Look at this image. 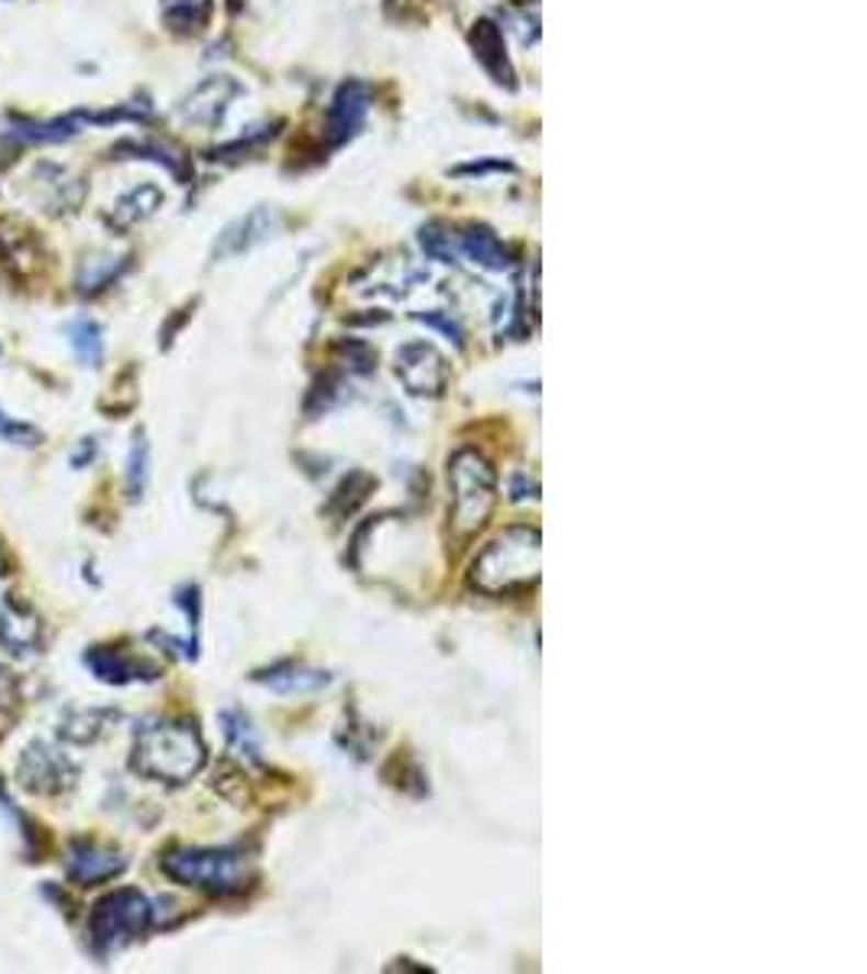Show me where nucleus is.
<instances>
[{"label": "nucleus", "instance_id": "24", "mask_svg": "<svg viewBox=\"0 0 867 974\" xmlns=\"http://www.w3.org/2000/svg\"><path fill=\"white\" fill-rule=\"evenodd\" d=\"M0 575H3V556H0Z\"/></svg>", "mask_w": 867, "mask_h": 974}, {"label": "nucleus", "instance_id": "4", "mask_svg": "<svg viewBox=\"0 0 867 974\" xmlns=\"http://www.w3.org/2000/svg\"><path fill=\"white\" fill-rule=\"evenodd\" d=\"M449 490H452V526L462 536H472L494 513L497 472L477 449H462L449 458Z\"/></svg>", "mask_w": 867, "mask_h": 974}, {"label": "nucleus", "instance_id": "16", "mask_svg": "<svg viewBox=\"0 0 867 974\" xmlns=\"http://www.w3.org/2000/svg\"><path fill=\"white\" fill-rule=\"evenodd\" d=\"M222 730H225L228 747L235 750L237 757H244V760H250V763H260L263 747H260V737H257V730H254L250 718H247L244 712L225 709V712H222Z\"/></svg>", "mask_w": 867, "mask_h": 974}, {"label": "nucleus", "instance_id": "10", "mask_svg": "<svg viewBox=\"0 0 867 974\" xmlns=\"http://www.w3.org/2000/svg\"><path fill=\"white\" fill-rule=\"evenodd\" d=\"M85 666L111 686H131V682H154L159 679V669L154 662L131 656L124 649L114 647H94L85 653Z\"/></svg>", "mask_w": 867, "mask_h": 974}, {"label": "nucleus", "instance_id": "21", "mask_svg": "<svg viewBox=\"0 0 867 974\" xmlns=\"http://www.w3.org/2000/svg\"><path fill=\"white\" fill-rule=\"evenodd\" d=\"M20 682L16 676L0 662V715H13L20 709Z\"/></svg>", "mask_w": 867, "mask_h": 974}, {"label": "nucleus", "instance_id": "22", "mask_svg": "<svg viewBox=\"0 0 867 974\" xmlns=\"http://www.w3.org/2000/svg\"><path fill=\"white\" fill-rule=\"evenodd\" d=\"M423 322L426 325H436L439 331H446L449 338H455V344H462V328L455 319H449V316H439V313H432V316H423Z\"/></svg>", "mask_w": 867, "mask_h": 974}, {"label": "nucleus", "instance_id": "13", "mask_svg": "<svg viewBox=\"0 0 867 974\" xmlns=\"http://www.w3.org/2000/svg\"><path fill=\"white\" fill-rule=\"evenodd\" d=\"M159 202H162V192L157 185H137L134 192H127L114 202V208L108 212V225L114 231H131L157 212Z\"/></svg>", "mask_w": 867, "mask_h": 974}, {"label": "nucleus", "instance_id": "17", "mask_svg": "<svg viewBox=\"0 0 867 974\" xmlns=\"http://www.w3.org/2000/svg\"><path fill=\"white\" fill-rule=\"evenodd\" d=\"M66 335H69L72 351L79 354V361H85L88 367L101 364V358H104V331H101V325L91 322V319H76V322H69Z\"/></svg>", "mask_w": 867, "mask_h": 974}, {"label": "nucleus", "instance_id": "1", "mask_svg": "<svg viewBox=\"0 0 867 974\" xmlns=\"http://www.w3.org/2000/svg\"><path fill=\"white\" fill-rule=\"evenodd\" d=\"M209 760L205 740L192 722L157 718L140 725L131 747V770L157 783H189Z\"/></svg>", "mask_w": 867, "mask_h": 974}, {"label": "nucleus", "instance_id": "9", "mask_svg": "<svg viewBox=\"0 0 867 974\" xmlns=\"http://www.w3.org/2000/svg\"><path fill=\"white\" fill-rule=\"evenodd\" d=\"M0 647L10 656H33L43 647V621L20 594L0 598Z\"/></svg>", "mask_w": 867, "mask_h": 974}, {"label": "nucleus", "instance_id": "14", "mask_svg": "<svg viewBox=\"0 0 867 974\" xmlns=\"http://www.w3.org/2000/svg\"><path fill=\"white\" fill-rule=\"evenodd\" d=\"M270 231H273L270 215H267V212H254V215H247L244 222L232 225V228L218 238V244H215V257H235V253H244V250H250L254 244L270 238Z\"/></svg>", "mask_w": 867, "mask_h": 974}, {"label": "nucleus", "instance_id": "15", "mask_svg": "<svg viewBox=\"0 0 867 974\" xmlns=\"http://www.w3.org/2000/svg\"><path fill=\"white\" fill-rule=\"evenodd\" d=\"M462 247H465V253L472 257L474 263H477V267H484V270L504 273V270H510V267H514V257H510V250L497 241L491 231H484V228H474L472 235H465V238H462Z\"/></svg>", "mask_w": 867, "mask_h": 974}, {"label": "nucleus", "instance_id": "19", "mask_svg": "<svg viewBox=\"0 0 867 974\" xmlns=\"http://www.w3.org/2000/svg\"><path fill=\"white\" fill-rule=\"evenodd\" d=\"M150 482V442L144 432L134 435L131 455H127V494L137 500L144 494V487Z\"/></svg>", "mask_w": 867, "mask_h": 974}, {"label": "nucleus", "instance_id": "8", "mask_svg": "<svg viewBox=\"0 0 867 974\" xmlns=\"http://www.w3.org/2000/svg\"><path fill=\"white\" fill-rule=\"evenodd\" d=\"M127 871V854L114 845L94 841V838H76L66 848V874L79 887H94L121 877Z\"/></svg>", "mask_w": 867, "mask_h": 974}, {"label": "nucleus", "instance_id": "6", "mask_svg": "<svg viewBox=\"0 0 867 974\" xmlns=\"http://www.w3.org/2000/svg\"><path fill=\"white\" fill-rule=\"evenodd\" d=\"M16 780L33 796H63L79 783V767L59 747L36 737L16 760Z\"/></svg>", "mask_w": 867, "mask_h": 974}, {"label": "nucleus", "instance_id": "5", "mask_svg": "<svg viewBox=\"0 0 867 974\" xmlns=\"http://www.w3.org/2000/svg\"><path fill=\"white\" fill-rule=\"evenodd\" d=\"M150 926H154V903L137 887H117L104 893L91 909V922H88L91 949L101 959H108L124 945H131L134 939H140Z\"/></svg>", "mask_w": 867, "mask_h": 974}, {"label": "nucleus", "instance_id": "20", "mask_svg": "<svg viewBox=\"0 0 867 974\" xmlns=\"http://www.w3.org/2000/svg\"><path fill=\"white\" fill-rule=\"evenodd\" d=\"M0 439L3 442H13V445H36L40 442V432L26 422H16L10 419L3 409H0Z\"/></svg>", "mask_w": 867, "mask_h": 974}, {"label": "nucleus", "instance_id": "11", "mask_svg": "<svg viewBox=\"0 0 867 974\" xmlns=\"http://www.w3.org/2000/svg\"><path fill=\"white\" fill-rule=\"evenodd\" d=\"M30 182H36L40 189V205L43 212L49 215H66V212H76L85 199V182L69 175L66 166L59 162H40L30 175Z\"/></svg>", "mask_w": 867, "mask_h": 974}, {"label": "nucleus", "instance_id": "18", "mask_svg": "<svg viewBox=\"0 0 867 974\" xmlns=\"http://www.w3.org/2000/svg\"><path fill=\"white\" fill-rule=\"evenodd\" d=\"M108 722H111L108 712L81 709V712H72V715L63 722L59 734H63L66 740H72V744H91V740H98V737L108 730Z\"/></svg>", "mask_w": 867, "mask_h": 974}, {"label": "nucleus", "instance_id": "7", "mask_svg": "<svg viewBox=\"0 0 867 974\" xmlns=\"http://www.w3.org/2000/svg\"><path fill=\"white\" fill-rule=\"evenodd\" d=\"M396 377L413 397H442L452 381V367L436 344L406 341L396 351Z\"/></svg>", "mask_w": 867, "mask_h": 974}, {"label": "nucleus", "instance_id": "2", "mask_svg": "<svg viewBox=\"0 0 867 974\" xmlns=\"http://www.w3.org/2000/svg\"><path fill=\"white\" fill-rule=\"evenodd\" d=\"M543 540L537 526H510L497 533L472 563V585L484 594H510L540 578Z\"/></svg>", "mask_w": 867, "mask_h": 974}, {"label": "nucleus", "instance_id": "12", "mask_svg": "<svg viewBox=\"0 0 867 974\" xmlns=\"http://www.w3.org/2000/svg\"><path fill=\"white\" fill-rule=\"evenodd\" d=\"M254 682L267 686L277 695H309L331 686V676L309 662H277L254 676Z\"/></svg>", "mask_w": 867, "mask_h": 974}, {"label": "nucleus", "instance_id": "3", "mask_svg": "<svg viewBox=\"0 0 867 974\" xmlns=\"http://www.w3.org/2000/svg\"><path fill=\"white\" fill-rule=\"evenodd\" d=\"M159 868L169 881L212 896H232L254 881V861L240 848H172Z\"/></svg>", "mask_w": 867, "mask_h": 974}, {"label": "nucleus", "instance_id": "23", "mask_svg": "<svg viewBox=\"0 0 867 974\" xmlns=\"http://www.w3.org/2000/svg\"><path fill=\"white\" fill-rule=\"evenodd\" d=\"M91 452H94V445H91V439H85V452H76V455H72V465H76V468H81V465H85V462H88V458H91Z\"/></svg>", "mask_w": 867, "mask_h": 974}]
</instances>
